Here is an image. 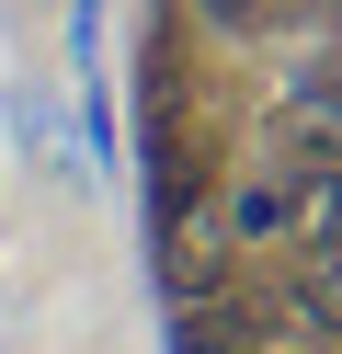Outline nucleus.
<instances>
[{"mask_svg": "<svg viewBox=\"0 0 342 354\" xmlns=\"http://www.w3.org/2000/svg\"><path fill=\"white\" fill-rule=\"evenodd\" d=\"M296 229V171H240L228 183V240H285Z\"/></svg>", "mask_w": 342, "mask_h": 354, "instance_id": "1", "label": "nucleus"}, {"mask_svg": "<svg viewBox=\"0 0 342 354\" xmlns=\"http://www.w3.org/2000/svg\"><path fill=\"white\" fill-rule=\"evenodd\" d=\"M296 320H308V331H342V240L296 263Z\"/></svg>", "mask_w": 342, "mask_h": 354, "instance_id": "2", "label": "nucleus"}, {"mask_svg": "<svg viewBox=\"0 0 342 354\" xmlns=\"http://www.w3.org/2000/svg\"><path fill=\"white\" fill-rule=\"evenodd\" d=\"M12 126H23L35 160H57V103H46V92H12Z\"/></svg>", "mask_w": 342, "mask_h": 354, "instance_id": "3", "label": "nucleus"}, {"mask_svg": "<svg viewBox=\"0 0 342 354\" xmlns=\"http://www.w3.org/2000/svg\"><path fill=\"white\" fill-rule=\"evenodd\" d=\"M205 12H217V24H251V0H205Z\"/></svg>", "mask_w": 342, "mask_h": 354, "instance_id": "4", "label": "nucleus"}]
</instances>
